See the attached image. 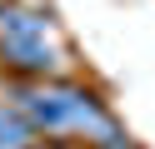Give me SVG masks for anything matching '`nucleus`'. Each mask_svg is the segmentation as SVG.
I'll list each match as a JSON object with an SVG mask.
<instances>
[{
	"instance_id": "f257e3e1",
	"label": "nucleus",
	"mask_w": 155,
	"mask_h": 149,
	"mask_svg": "<svg viewBox=\"0 0 155 149\" xmlns=\"http://www.w3.org/2000/svg\"><path fill=\"white\" fill-rule=\"evenodd\" d=\"M5 99H15V109L35 124L40 139H65V144H85V149H110L120 139H130L120 129V119L110 114V104L90 85H80L70 75H60V79H15L5 89Z\"/></svg>"
},
{
	"instance_id": "f03ea898",
	"label": "nucleus",
	"mask_w": 155,
	"mask_h": 149,
	"mask_svg": "<svg viewBox=\"0 0 155 149\" xmlns=\"http://www.w3.org/2000/svg\"><path fill=\"white\" fill-rule=\"evenodd\" d=\"M0 65L15 79H60L70 75V40L50 10L0 0Z\"/></svg>"
},
{
	"instance_id": "7ed1b4c3",
	"label": "nucleus",
	"mask_w": 155,
	"mask_h": 149,
	"mask_svg": "<svg viewBox=\"0 0 155 149\" xmlns=\"http://www.w3.org/2000/svg\"><path fill=\"white\" fill-rule=\"evenodd\" d=\"M35 144H40L35 124L15 109V99H0V149H35Z\"/></svg>"
},
{
	"instance_id": "20e7f679",
	"label": "nucleus",
	"mask_w": 155,
	"mask_h": 149,
	"mask_svg": "<svg viewBox=\"0 0 155 149\" xmlns=\"http://www.w3.org/2000/svg\"><path fill=\"white\" fill-rule=\"evenodd\" d=\"M110 149H140V144H135V139H120V144H110Z\"/></svg>"
}]
</instances>
